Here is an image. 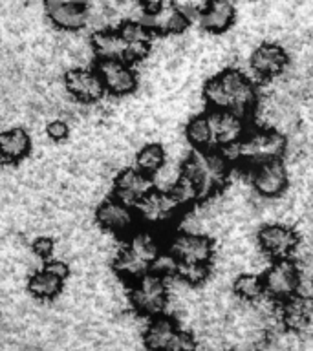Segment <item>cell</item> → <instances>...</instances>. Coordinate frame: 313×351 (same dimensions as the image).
<instances>
[{"label": "cell", "instance_id": "6da1fadb", "mask_svg": "<svg viewBox=\"0 0 313 351\" xmlns=\"http://www.w3.org/2000/svg\"><path fill=\"white\" fill-rule=\"evenodd\" d=\"M202 101L211 110H229L249 117L260 101L257 82L238 68H222L203 82Z\"/></svg>", "mask_w": 313, "mask_h": 351}, {"label": "cell", "instance_id": "7a4b0ae2", "mask_svg": "<svg viewBox=\"0 0 313 351\" xmlns=\"http://www.w3.org/2000/svg\"><path fill=\"white\" fill-rule=\"evenodd\" d=\"M180 172L196 189L202 203L222 194L229 185L233 161L224 150H192L181 161Z\"/></svg>", "mask_w": 313, "mask_h": 351}, {"label": "cell", "instance_id": "3957f363", "mask_svg": "<svg viewBox=\"0 0 313 351\" xmlns=\"http://www.w3.org/2000/svg\"><path fill=\"white\" fill-rule=\"evenodd\" d=\"M163 252V234L158 230L137 227L125 238V243L114 256V273L125 282L152 271L154 263Z\"/></svg>", "mask_w": 313, "mask_h": 351}, {"label": "cell", "instance_id": "277c9868", "mask_svg": "<svg viewBox=\"0 0 313 351\" xmlns=\"http://www.w3.org/2000/svg\"><path fill=\"white\" fill-rule=\"evenodd\" d=\"M224 152H227L233 163H240L246 169L260 161L284 158L288 152V137L280 132L257 125L255 128H247L246 136Z\"/></svg>", "mask_w": 313, "mask_h": 351}, {"label": "cell", "instance_id": "5b68a950", "mask_svg": "<svg viewBox=\"0 0 313 351\" xmlns=\"http://www.w3.org/2000/svg\"><path fill=\"white\" fill-rule=\"evenodd\" d=\"M128 284V300L137 315L148 318L163 315L170 302V284L167 276L148 271Z\"/></svg>", "mask_w": 313, "mask_h": 351}, {"label": "cell", "instance_id": "8992f818", "mask_svg": "<svg viewBox=\"0 0 313 351\" xmlns=\"http://www.w3.org/2000/svg\"><path fill=\"white\" fill-rule=\"evenodd\" d=\"M163 251L176 263L213 265L216 258V243L213 236L194 232V230L176 229L163 236Z\"/></svg>", "mask_w": 313, "mask_h": 351}, {"label": "cell", "instance_id": "52a82bcc", "mask_svg": "<svg viewBox=\"0 0 313 351\" xmlns=\"http://www.w3.org/2000/svg\"><path fill=\"white\" fill-rule=\"evenodd\" d=\"M136 213L141 227L158 230L163 234L165 230H170L180 221L185 210L169 191L154 186L152 191L137 203Z\"/></svg>", "mask_w": 313, "mask_h": 351}, {"label": "cell", "instance_id": "ba28073f", "mask_svg": "<svg viewBox=\"0 0 313 351\" xmlns=\"http://www.w3.org/2000/svg\"><path fill=\"white\" fill-rule=\"evenodd\" d=\"M143 344L148 351H196L198 348L194 335L165 313L150 318L143 331Z\"/></svg>", "mask_w": 313, "mask_h": 351}, {"label": "cell", "instance_id": "9c48e42d", "mask_svg": "<svg viewBox=\"0 0 313 351\" xmlns=\"http://www.w3.org/2000/svg\"><path fill=\"white\" fill-rule=\"evenodd\" d=\"M246 180L257 197L275 199L290 191L291 174L284 158L268 159L246 167Z\"/></svg>", "mask_w": 313, "mask_h": 351}, {"label": "cell", "instance_id": "30bf717a", "mask_svg": "<svg viewBox=\"0 0 313 351\" xmlns=\"http://www.w3.org/2000/svg\"><path fill=\"white\" fill-rule=\"evenodd\" d=\"M255 243L258 251L268 258L269 262L275 260H288L299 252L301 247V232L290 223L282 221H268L257 229Z\"/></svg>", "mask_w": 313, "mask_h": 351}, {"label": "cell", "instance_id": "8fae6325", "mask_svg": "<svg viewBox=\"0 0 313 351\" xmlns=\"http://www.w3.org/2000/svg\"><path fill=\"white\" fill-rule=\"evenodd\" d=\"M262 280L266 296L277 304H282L290 300L291 296H295L301 291L302 284L301 269L293 258L275 260L269 263L268 267L264 269Z\"/></svg>", "mask_w": 313, "mask_h": 351}, {"label": "cell", "instance_id": "7c38bea8", "mask_svg": "<svg viewBox=\"0 0 313 351\" xmlns=\"http://www.w3.org/2000/svg\"><path fill=\"white\" fill-rule=\"evenodd\" d=\"M290 51L275 40H264L249 53V68L260 81H273L282 77L290 68Z\"/></svg>", "mask_w": 313, "mask_h": 351}, {"label": "cell", "instance_id": "4fadbf2b", "mask_svg": "<svg viewBox=\"0 0 313 351\" xmlns=\"http://www.w3.org/2000/svg\"><path fill=\"white\" fill-rule=\"evenodd\" d=\"M95 221L104 232L114 234L117 238H126L132 234L139 225L136 207L126 205L117 197L110 196L99 203L95 208Z\"/></svg>", "mask_w": 313, "mask_h": 351}, {"label": "cell", "instance_id": "5bb4252c", "mask_svg": "<svg viewBox=\"0 0 313 351\" xmlns=\"http://www.w3.org/2000/svg\"><path fill=\"white\" fill-rule=\"evenodd\" d=\"M93 68L104 84V90L112 97H126L139 86V75L130 62L123 59H95Z\"/></svg>", "mask_w": 313, "mask_h": 351}, {"label": "cell", "instance_id": "9a60e30c", "mask_svg": "<svg viewBox=\"0 0 313 351\" xmlns=\"http://www.w3.org/2000/svg\"><path fill=\"white\" fill-rule=\"evenodd\" d=\"M66 93L77 103H99L106 95L104 84L93 66H73L62 77Z\"/></svg>", "mask_w": 313, "mask_h": 351}, {"label": "cell", "instance_id": "2e32d148", "mask_svg": "<svg viewBox=\"0 0 313 351\" xmlns=\"http://www.w3.org/2000/svg\"><path fill=\"white\" fill-rule=\"evenodd\" d=\"M214 150H229L246 136L247 117L229 110H207Z\"/></svg>", "mask_w": 313, "mask_h": 351}, {"label": "cell", "instance_id": "e0dca14e", "mask_svg": "<svg viewBox=\"0 0 313 351\" xmlns=\"http://www.w3.org/2000/svg\"><path fill=\"white\" fill-rule=\"evenodd\" d=\"M143 22L152 33L163 37H174L185 32L191 24V19L187 15L185 8L178 4V0H165L158 10L147 13Z\"/></svg>", "mask_w": 313, "mask_h": 351}, {"label": "cell", "instance_id": "ac0fdd59", "mask_svg": "<svg viewBox=\"0 0 313 351\" xmlns=\"http://www.w3.org/2000/svg\"><path fill=\"white\" fill-rule=\"evenodd\" d=\"M154 189V180L150 176L143 174L136 167H126L119 170L114 180V192L112 196L125 202L126 205L136 207L143 197Z\"/></svg>", "mask_w": 313, "mask_h": 351}, {"label": "cell", "instance_id": "d6986e66", "mask_svg": "<svg viewBox=\"0 0 313 351\" xmlns=\"http://www.w3.org/2000/svg\"><path fill=\"white\" fill-rule=\"evenodd\" d=\"M117 32L125 43L126 62H141L152 53L154 33L145 26V22H123L117 26Z\"/></svg>", "mask_w": 313, "mask_h": 351}, {"label": "cell", "instance_id": "ffe728a7", "mask_svg": "<svg viewBox=\"0 0 313 351\" xmlns=\"http://www.w3.org/2000/svg\"><path fill=\"white\" fill-rule=\"evenodd\" d=\"M236 21L235 0H205L198 11V22L211 35H222Z\"/></svg>", "mask_w": 313, "mask_h": 351}, {"label": "cell", "instance_id": "44dd1931", "mask_svg": "<svg viewBox=\"0 0 313 351\" xmlns=\"http://www.w3.org/2000/svg\"><path fill=\"white\" fill-rule=\"evenodd\" d=\"M46 16L51 26L60 32H81L90 24V4L88 2H71V4L55 5L46 10Z\"/></svg>", "mask_w": 313, "mask_h": 351}, {"label": "cell", "instance_id": "7402d4cb", "mask_svg": "<svg viewBox=\"0 0 313 351\" xmlns=\"http://www.w3.org/2000/svg\"><path fill=\"white\" fill-rule=\"evenodd\" d=\"M32 136L24 126H11L0 130V159L8 165H16L32 154Z\"/></svg>", "mask_w": 313, "mask_h": 351}, {"label": "cell", "instance_id": "603a6c76", "mask_svg": "<svg viewBox=\"0 0 313 351\" xmlns=\"http://www.w3.org/2000/svg\"><path fill=\"white\" fill-rule=\"evenodd\" d=\"M90 48L95 59H123L125 60V43L117 27L95 29L90 37Z\"/></svg>", "mask_w": 313, "mask_h": 351}, {"label": "cell", "instance_id": "cb8c5ba5", "mask_svg": "<svg viewBox=\"0 0 313 351\" xmlns=\"http://www.w3.org/2000/svg\"><path fill=\"white\" fill-rule=\"evenodd\" d=\"M65 282L60 276L54 274L48 269L40 267L38 271L30 276L27 280V291H30V295L33 298H37V300L43 302H49L57 298V296L62 293V287H65Z\"/></svg>", "mask_w": 313, "mask_h": 351}, {"label": "cell", "instance_id": "d4e9b609", "mask_svg": "<svg viewBox=\"0 0 313 351\" xmlns=\"http://www.w3.org/2000/svg\"><path fill=\"white\" fill-rule=\"evenodd\" d=\"M183 139L192 150H214L207 112L191 115L183 126Z\"/></svg>", "mask_w": 313, "mask_h": 351}, {"label": "cell", "instance_id": "484cf974", "mask_svg": "<svg viewBox=\"0 0 313 351\" xmlns=\"http://www.w3.org/2000/svg\"><path fill=\"white\" fill-rule=\"evenodd\" d=\"M233 295L235 298L242 302V304H255L266 298V291H264V280L260 273H238L231 284Z\"/></svg>", "mask_w": 313, "mask_h": 351}, {"label": "cell", "instance_id": "4316f807", "mask_svg": "<svg viewBox=\"0 0 313 351\" xmlns=\"http://www.w3.org/2000/svg\"><path fill=\"white\" fill-rule=\"evenodd\" d=\"M165 163H167V148L161 143H145L136 152V169L150 178L158 174Z\"/></svg>", "mask_w": 313, "mask_h": 351}, {"label": "cell", "instance_id": "83f0119b", "mask_svg": "<svg viewBox=\"0 0 313 351\" xmlns=\"http://www.w3.org/2000/svg\"><path fill=\"white\" fill-rule=\"evenodd\" d=\"M32 251L35 256L46 262V260H49L51 254L55 252V240L51 236H37V238L32 241Z\"/></svg>", "mask_w": 313, "mask_h": 351}, {"label": "cell", "instance_id": "f1b7e54d", "mask_svg": "<svg viewBox=\"0 0 313 351\" xmlns=\"http://www.w3.org/2000/svg\"><path fill=\"white\" fill-rule=\"evenodd\" d=\"M70 125L65 119H54L46 125V136L54 143H62L70 137Z\"/></svg>", "mask_w": 313, "mask_h": 351}, {"label": "cell", "instance_id": "f546056e", "mask_svg": "<svg viewBox=\"0 0 313 351\" xmlns=\"http://www.w3.org/2000/svg\"><path fill=\"white\" fill-rule=\"evenodd\" d=\"M163 2L165 0H139V4H141L143 11H145V15H147V13H152L154 10H158Z\"/></svg>", "mask_w": 313, "mask_h": 351}, {"label": "cell", "instance_id": "4dcf8cb0", "mask_svg": "<svg viewBox=\"0 0 313 351\" xmlns=\"http://www.w3.org/2000/svg\"><path fill=\"white\" fill-rule=\"evenodd\" d=\"M71 2H88V0H44V8L49 10V8H55V5L71 4Z\"/></svg>", "mask_w": 313, "mask_h": 351}]
</instances>
